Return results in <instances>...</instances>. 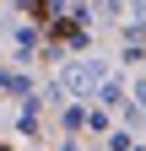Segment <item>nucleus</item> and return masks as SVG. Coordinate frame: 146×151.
I'll use <instances>...</instances> for the list:
<instances>
[{"label": "nucleus", "mask_w": 146, "mask_h": 151, "mask_svg": "<svg viewBox=\"0 0 146 151\" xmlns=\"http://www.w3.org/2000/svg\"><path fill=\"white\" fill-rule=\"evenodd\" d=\"M0 151H6V146H0Z\"/></svg>", "instance_id": "obj_1"}]
</instances>
